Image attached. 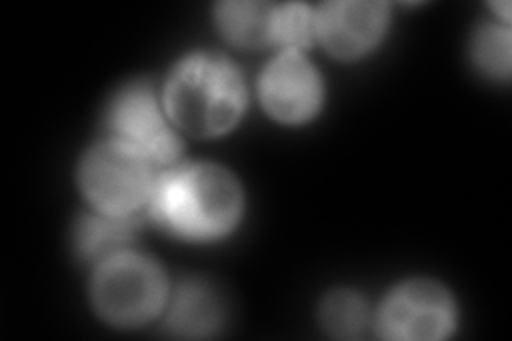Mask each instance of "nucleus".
I'll use <instances>...</instances> for the list:
<instances>
[{
  "label": "nucleus",
  "mask_w": 512,
  "mask_h": 341,
  "mask_svg": "<svg viewBox=\"0 0 512 341\" xmlns=\"http://www.w3.org/2000/svg\"><path fill=\"white\" fill-rule=\"evenodd\" d=\"M154 220L178 237L212 239L227 233L242 209L233 177L214 165L180 167L158 177L150 192Z\"/></svg>",
  "instance_id": "1"
},
{
  "label": "nucleus",
  "mask_w": 512,
  "mask_h": 341,
  "mask_svg": "<svg viewBox=\"0 0 512 341\" xmlns=\"http://www.w3.org/2000/svg\"><path fill=\"white\" fill-rule=\"evenodd\" d=\"M242 77L218 56H192L173 71L165 103L171 120L195 137L227 133L242 116Z\"/></svg>",
  "instance_id": "2"
},
{
  "label": "nucleus",
  "mask_w": 512,
  "mask_h": 341,
  "mask_svg": "<svg viewBox=\"0 0 512 341\" xmlns=\"http://www.w3.org/2000/svg\"><path fill=\"white\" fill-rule=\"evenodd\" d=\"M163 299V275L143 256L116 254L96 273L94 303L105 320L120 327L150 320Z\"/></svg>",
  "instance_id": "3"
},
{
  "label": "nucleus",
  "mask_w": 512,
  "mask_h": 341,
  "mask_svg": "<svg viewBox=\"0 0 512 341\" xmlns=\"http://www.w3.org/2000/svg\"><path fill=\"white\" fill-rule=\"evenodd\" d=\"M152 162L122 141L92 150L82 167L88 199L107 216H126L150 197Z\"/></svg>",
  "instance_id": "4"
},
{
  "label": "nucleus",
  "mask_w": 512,
  "mask_h": 341,
  "mask_svg": "<svg viewBox=\"0 0 512 341\" xmlns=\"http://www.w3.org/2000/svg\"><path fill=\"white\" fill-rule=\"evenodd\" d=\"M109 122L120 141L146 156L152 165H167L180 152V141L173 135L150 86H131L120 92L111 107Z\"/></svg>",
  "instance_id": "5"
},
{
  "label": "nucleus",
  "mask_w": 512,
  "mask_h": 341,
  "mask_svg": "<svg viewBox=\"0 0 512 341\" xmlns=\"http://www.w3.org/2000/svg\"><path fill=\"white\" fill-rule=\"evenodd\" d=\"M453 327V303L431 282H410L395 290L380 314L389 339H440Z\"/></svg>",
  "instance_id": "6"
},
{
  "label": "nucleus",
  "mask_w": 512,
  "mask_h": 341,
  "mask_svg": "<svg viewBox=\"0 0 512 341\" xmlns=\"http://www.w3.org/2000/svg\"><path fill=\"white\" fill-rule=\"evenodd\" d=\"M267 111L282 122H301L314 116L320 103V81L297 52H286L269 64L261 81Z\"/></svg>",
  "instance_id": "7"
},
{
  "label": "nucleus",
  "mask_w": 512,
  "mask_h": 341,
  "mask_svg": "<svg viewBox=\"0 0 512 341\" xmlns=\"http://www.w3.org/2000/svg\"><path fill=\"white\" fill-rule=\"evenodd\" d=\"M387 22L382 3H329L316 15V37L340 58L370 50Z\"/></svg>",
  "instance_id": "8"
},
{
  "label": "nucleus",
  "mask_w": 512,
  "mask_h": 341,
  "mask_svg": "<svg viewBox=\"0 0 512 341\" xmlns=\"http://www.w3.org/2000/svg\"><path fill=\"white\" fill-rule=\"evenodd\" d=\"M222 320V307L214 290L199 282L184 284L173 299L169 329L184 337L210 335Z\"/></svg>",
  "instance_id": "9"
},
{
  "label": "nucleus",
  "mask_w": 512,
  "mask_h": 341,
  "mask_svg": "<svg viewBox=\"0 0 512 341\" xmlns=\"http://www.w3.org/2000/svg\"><path fill=\"white\" fill-rule=\"evenodd\" d=\"M276 7L267 3H224L218 20L224 35L242 47H261L271 41Z\"/></svg>",
  "instance_id": "10"
},
{
  "label": "nucleus",
  "mask_w": 512,
  "mask_h": 341,
  "mask_svg": "<svg viewBox=\"0 0 512 341\" xmlns=\"http://www.w3.org/2000/svg\"><path fill=\"white\" fill-rule=\"evenodd\" d=\"M133 235V224L122 216L88 218L79 229V250L86 258H111Z\"/></svg>",
  "instance_id": "11"
},
{
  "label": "nucleus",
  "mask_w": 512,
  "mask_h": 341,
  "mask_svg": "<svg viewBox=\"0 0 512 341\" xmlns=\"http://www.w3.org/2000/svg\"><path fill=\"white\" fill-rule=\"evenodd\" d=\"M323 322L335 337H359L367 322L365 305L352 292H333L325 301Z\"/></svg>",
  "instance_id": "12"
},
{
  "label": "nucleus",
  "mask_w": 512,
  "mask_h": 341,
  "mask_svg": "<svg viewBox=\"0 0 512 341\" xmlns=\"http://www.w3.org/2000/svg\"><path fill=\"white\" fill-rule=\"evenodd\" d=\"M312 37H316V15L308 7L286 5L276 9L271 41H278L295 52L299 47H306Z\"/></svg>",
  "instance_id": "13"
},
{
  "label": "nucleus",
  "mask_w": 512,
  "mask_h": 341,
  "mask_svg": "<svg viewBox=\"0 0 512 341\" xmlns=\"http://www.w3.org/2000/svg\"><path fill=\"white\" fill-rule=\"evenodd\" d=\"M476 62L480 69L495 75L508 77L510 73V35L506 28L487 26L476 37Z\"/></svg>",
  "instance_id": "14"
}]
</instances>
